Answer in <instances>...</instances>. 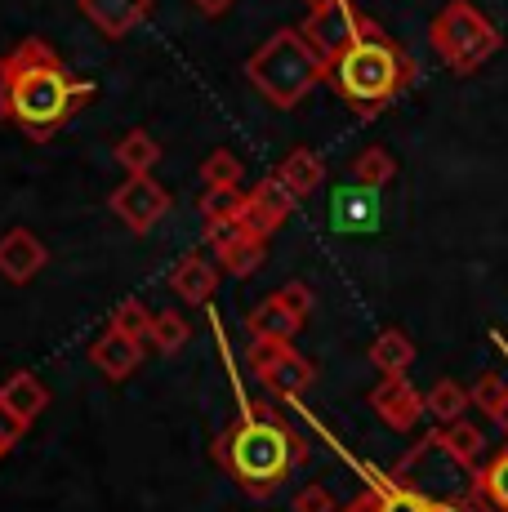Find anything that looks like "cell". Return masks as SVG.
<instances>
[{
  "mask_svg": "<svg viewBox=\"0 0 508 512\" xmlns=\"http://www.w3.org/2000/svg\"><path fill=\"white\" fill-rule=\"evenodd\" d=\"M112 156H116V165H121L130 179H139V174H152V165L161 161V147H156V139L148 130H130L125 139H116Z\"/></svg>",
  "mask_w": 508,
  "mask_h": 512,
  "instance_id": "21",
  "label": "cell"
},
{
  "mask_svg": "<svg viewBox=\"0 0 508 512\" xmlns=\"http://www.w3.org/2000/svg\"><path fill=\"white\" fill-rule=\"evenodd\" d=\"M0 406L32 428V423L50 410V388H45L32 370H18V374H9V379L0 383Z\"/></svg>",
  "mask_w": 508,
  "mask_h": 512,
  "instance_id": "15",
  "label": "cell"
},
{
  "mask_svg": "<svg viewBox=\"0 0 508 512\" xmlns=\"http://www.w3.org/2000/svg\"><path fill=\"white\" fill-rule=\"evenodd\" d=\"M468 401H473L491 423L508 428V379H500V374H482L477 388H468Z\"/></svg>",
  "mask_w": 508,
  "mask_h": 512,
  "instance_id": "26",
  "label": "cell"
},
{
  "mask_svg": "<svg viewBox=\"0 0 508 512\" xmlns=\"http://www.w3.org/2000/svg\"><path fill=\"white\" fill-rule=\"evenodd\" d=\"M107 205H112V214L125 223V228L143 236L165 219V210H170V192H165L152 174H139V179H125L121 187H116Z\"/></svg>",
  "mask_w": 508,
  "mask_h": 512,
  "instance_id": "9",
  "label": "cell"
},
{
  "mask_svg": "<svg viewBox=\"0 0 508 512\" xmlns=\"http://www.w3.org/2000/svg\"><path fill=\"white\" fill-rule=\"evenodd\" d=\"M170 285L183 303H197L201 308V303H210L214 290H219V268H214L205 254H183L170 272Z\"/></svg>",
  "mask_w": 508,
  "mask_h": 512,
  "instance_id": "18",
  "label": "cell"
},
{
  "mask_svg": "<svg viewBox=\"0 0 508 512\" xmlns=\"http://www.w3.org/2000/svg\"><path fill=\"white\" fill-rule=\"evenodd\" d=\"M308 308H312V290L304 281H290L281 285L277 294L259 299L246 317V330L250 339H268V343H290L308 321Z\"/></svg>",
  "mask_w": 508,
  "mask_h": 512,
  "instance_id": "8",
  "label": "cell"
},
{
  "mask_svg": "<svg viewBox=\"0 0 508 512\" xmlns=\"http://www.w3.org/2000/svg\"><path fill=\"white\" fill-rule=\"evenodd\" d=\"M214 259H219V268L228 272V277L246 281V277H254V272L263 268V259H268V241H263V236H250L246 228H241L228 245L214 250Z\"/></svg>",
  "mask_w": 508,
  "mask_h": 512,
  "instance_id": "20",
  "label": "cell"
},
{
  "mask_svg": "<svg viewBox=\"0 0 508 512\" xmlns=\"http://www.w3.org/2000/svg\"><path fill=\"white\" fill-rule=\"evenodd\" d=\"M299 32L308 36V45L317 49L326 63H335V58H344L348 49H353L357 41H375V36H388L384 27L375 23V18L357 14L353 0H339V5L321 9V14H308L304 27Z\"/></svg>",
  "mask_w": 508,
  "mask_h": 512,
  "instance_id": "6",
  "label": "cell"
},
{
  "mask_svg": "<svg viewBox=\"0 0 508 512\" xmlns=\"http://www.w3.org/2000/svg\"><path fill=\"white\" fill-rule=\"evenodd\" d=\"M107 330H116V334H125L130 343H148V334H152V312H148V303H139V299H125V303H116L112 308V326Z\"/></svg>",
  "mask_w": 508,
  "mask_h": 512,
  "instance_id": "29",
  "label": "cell"
},
{
  "mask_svg": "<svg viewBox=\"0 0 508 512\" xmlns=\"http://www.w3.org/2000/svg\"><path fill=\"white\" fill-rule=\"evenodd\" d=\"M9 67H14V81H9V121L27 134L32 143H50L94 94V81L72 76L58 63L54 45L41 36H27L18 49H9Z\"/></svg>",
  "mask_w": 508,
  "mask_h": 512,
  "instance_id": "1",
  "label": "cell"
},
{
  "mask_svg": "<svg viewBox=\"0 0 508 512\" xmlns=\"http://www.w3.org/2000/svg\"><path fill=\"white\" fill-rule=\"evenodd\" d=\"M246 81L268 98L272 107L290 112L317 90L321 81H330V63L308 45V36L299 27H281L246 58Z\"/></svg>",
  "mask_w": 508,
  "mask_h": 512,
  "instance_id": "3",
  "label": "cell"
},
{
  "mask_svg": "<svg viewBox=\"0 0 508 512\" xmlns=\"http://www.w3.org/2000/svg\"><path fill=\"white\" fill-rule=\"evenodd\" d=\"M241 170H246V165H241L237 156L228 152V147H214V152L201 161V183L205 187H237L241 183Z\"/></svg>",
  "mask_w": 508,
  "mask_h": 512,
  "instance_id": "31",
  "label": "cell"
},
{
  "mask_svg": "<svg viewBox=\"0 0 508 512\" xmlns=\"http://www.w3.org/2000/svg\"><path fill=\"white\" fill-rule=\"evenodd\" d=\"M27 432V423L18 419V415H9L5 406H0V450H9V446H18V437Z\"/></svg>",
  "mask_w": 508,
  "mask_h": 512,
  "instance_id": "33",
  "label": "cell"
},
{
  "mask_svg": "<svg viewBox=\"0 0 508 512\" xmlns=\"http://www.w3.org/2000/svg\"><path fill=\"white\" fill-rule=\"evenodd\" d=\"M370 481H375V512H428L433 499L419 495L415 486H406V481H393V477H379V472H370Z\"/></svg>",
  "mask_w": 508,
  "mask_h": 512,
  "instance_id": "24",
  "label": "cell"
},
{
  "mask_svg": "<svg viewBox=\"0 0 508 512\" xmlns=\"http://www.w3.org/2000/svg\"><path fill=\"white\" fill-rule=\"evenodd\" d=\"M330 5H339V0H304L308 14H321V9H330Z\"/></svg>",
  "mask_w": 508,
  "mask_h": 512,
  "instance_id": "38",
  "label": "cell"
},
{
  "mask_svg": "<svg viewBox=\"0 0 508 512\" xmlns=\"http://www.w3.org/2000/svg\"><path fill=\"white\" fill-rule=\"evenodd\" d=\"M433 446H442L446 455L468 472H482V464H486V432L468 419H455V423H446V428H437Z\"/></svg>",
  "mask_w": 508,
  "mask_h": 512,
  "instance_id": "17",
  "label": "cell"
},
{
  "mask_svg": "<svg viewBox=\"0 0 508 512\" xmlns=\"http://www.w3.org/2000/svg\"><path fill=\"white\" fill-rule=\"evenodd\" d=\"M428 41H433V49L442 54V63L451 67V72L468 76V72H477L486 58L500 54L504 36L473 0H451V5L428 23Z\"/></svg>",
  "mask_w": 508,
  "mask_h": 512,
  "instance_id": "5",
  "label": "cell"
},
{
  "mask_svg": "<svg viewBox=\"0 0 508 512\" xmlns=\"http://www.w3.org/2000/svg\"><path fill=\"white\" fill-rule=\"evenodd\" d=\"M214 459L232 472V481L250 499H272L290 472L308 464V446L268 410H250L214 441Z\"/></svg>",
  "mask_w": 508,
  "mask_h": 512,
  "instance_id": "2",
  "label": "cell"
},
{
  "mask_svg": "<svg viewBox=\"0 0 508 512\" xmlns=\"http://www.w3.org/2000/svg\"><path fill=\"white\" fill-rule=\"evenodd\" d=\"M188 339H192V330H188V321L179 317V312H152V334H148V343L156 352H165V357H174V352H183L188 348Z\"/></svg>",
  "mask_w": 508,
  "mask_h": 512,
  "instance_id": "28",
  "label": "cell"
},
{
  "mask_svg": "<svg viewBox=\"0 0 508 512\" xmlns=\"http://www.w3.org/2000/svg\"><path fill=\"white\" fill-rule=\"evenodd\" d=\"M415 81V63L402 54L388 36L375 41H357L344 58L330 63V85L339 90L348 107H357L361 116H375L379 107H388L406 85Z\"/></svg>",
  "mask_w": 508,
  "mask_h": 512,
  "instance_id": "4",
  "label": "cell"
},
{
  "mask_svg": "<svg viewBox=\"0 0 508 512\" xmlns=\"http://www.w3.org/2000/svg\"><path fill=\"white\" fill-rule=\"evenodd\" d=\"M9 81H14V67H9V54L0 58V121H9Z\"/></svg>",
  "mask_w": 508,
  "mask_h": 512,
  "instance_id": "34",
  "label": "cell"
},
{
  "mask_svg": "<svg viewBox=\"0 0 508 512\" xmlns=\"http://www.w3.org/2000/svg\"><path fill=\"white\" fill-rule=\"evenodd\" d=\"M428 512H473V504H455V499H433Z\"/></svg>",
  "mask_w": 508,
  "mask_h": 512,
  "instance_id": "37",
  "label": "cell"
},
{
  "mask_svg": "<svg viewBox=\"0 0 508 512\" xmlns=\"http://www.w3.org/2000/svg\"><path fill=\"white\" fill-rule=\"evenodd\" d=\"M192 5L201 9V14H210V18H219V14H228L232 5H237V0H192Z\"/></svg>",
  "mask_w": 508,
  "mask_h": 512,
  "instance_id": "35",
  "label": "cell"
},
{
  "mask_svg": "<svg viewBox=\"0 0 508 512\" xmlns=\"http://www.w3.org/2000/svg\"><path fill=\"white\" fill-rule=\"evenodd\" d=\"M81 14L103 41H121L139 23H148L152 0H81Z\"/></svg>",
  "mask_w": 508,
  "mask_h": 512,
  "instance_id": "13",
  "label": "cell"
},
{
  "mask_svg": "<svg viewBox=\"0 0 508 512\" xmlns=\"http://www.w3.org/2000/svg\"><path fill=\"white\" fill-rule=\"evenodd\" d=\"M410 361H415V343H410L402 330H384L375 343H370V366L384 374V379H393V374H406Z\"/></svg>",
  "mask_w": 508,
  "mask_h": 512,
  "instance_id": "22",
  "label": "cell"
},
{
  "mask_svg": "<svg viewBox=\"0 0 508 512\" xmlns=\"http://www.w3.org/2000/svg\"><path fill=\"white\" fill-rule=\"evenodd\" d=\"M0 459H5V450H0Z\"/></svg>",
  "mask_w": 508,
  "mask_h": 512,
  "instance_id": "39",
  "label": "cell"
},
{
  "mask_svg": "<svg viewBox=\"0 0 508 512\" xmlns=\"http://www.w3.org/2000/svg\"><path fill=\"white\" fill-rule=\"evenodd\" d=\"M250 374L263 383L268 392H277V397L295 401L299 392H308L312 383H317V366L304 357V352H295L290 343H268V339H254L250 352Z\"/></svg>",
  "mask_w": 508,
  "mask_h": 512,
  "instance_id": "7",
  "label": "cell"
},
{
  "mask_svg": "<svg viewBox=\"0 0 508 512\" xmlns=\"http://www.w3.org/2000/svg\"><path fill=\"white\" fill-rule=\"evenodd\" d=\"M290 512H339V508H335V495L312 481V486H304L295 499H290Z\"/></svg>",
  "mask_w": 508,
  "mask_h": 512,
  "instance_id": "32",
  "label": "cell"
},
{
  "mask_svg": "<svg viewBox=\"0 0 508 512\" xmlns=\"http://www.w3.org/2000/svg\"><path fill=\"white\" fill-rule=\"evenodd\" d=\"M290 210H295V196L281 187L277 174H268V179H259L246 192V210H241V228L250 236H263L268 241L272 232L281 228V223L290 219Z\"/></svg>",
  "mask_w": 508,
  "mask_h": 512,
  "instance_id": "10",
  "label": "cell"
},
{
  "mask_svg": "<svg viewBox=\"0 0 508 512\" xmlns=\"http://www.w3.org/2000/svg\"><path fill=\"white\" fill-rule=\"evenodd\" d=\"M90 361L103 370V379L121 383V379H130V374L143 366V348H139V343H130L125 334L103 330L99 339L90 343Z\"/></svg>",
  "mask_w": 508,
  "mask_h": 512,
  "instance_id": "16",
  "label": "cell"
},
{
  "mask_svg": "<svg viewBox=\"0 0 508 512\" xmlns=\"http://www.w3.org/2000/svg\"><path fill=\"white\" fill-rule=\"evenodd\" d=\"M473 486H477V495H482L486 504H495L500 512H508V446L500 450V455L486 459Z\"/></svg>",
  "mask_w": 508,
  "mask_h": 512,
  "instance_id": "27",
  "label": "cell"
},
{
  "mask_svg": "<svg viewBox=\"0 0 508 512\" xmlns=\"http://www.w3.org/2000/svg\"><path fill=\"white\" fill-rule=\"evenodd\" d=\"M330 223L339 232H370L379 223V192H370L361 183L339 187L335 201H330Z\"/></svg>",
  "mask_w": 508,
  "mask_h": 512,
  "instance_id": "14",
  "label": "cell"
},
{
  "mask_svg": "<svg viewBox=\"0 0 508 512\" xmlns=\"http://www.w3.org/2000/svg\"><path fill=\"white\" fill-rule=\"evenodd\" d=\"M397 179V161L388 147H366V152L353 161V183L370 187V192H379V187H388Z\"/></svg>",
  "mask_w": 508,
  "mask_h": 512,
  "instance_id": "25",
  "label": "cell"
},
{
  "mask_svg": "<svg viewBox=\"0 0 508 512\" xmlns=\"http://www.w3.org/2000/svg\"><path fill=\"white\" fill-rule=\"evenodd\" d=\"M277 179H281V187H286L290 196H295V201H304V196H312L321 187V179H326V161H321L312 147H295V152L281 161Z\"/></svg>",
  "mask_w": 508,
  "mask_h": 512,
  "instance_id": "19",
  "label": "cell"
},
{
  "mask_svg": "<svg viewBox=\"0 0 508 512\" xmlns=\"http://www.w3.org/2000/svg\"><path fill=\"white\" fill-rule=\"evenodd\" d=\"M468 406H473V401H468V388H464V383H455V379H437L433 388L424 392V415H433L437 428L464 419Z\"/></svg>",
  "mask_w": 508,
  "mask_h": 512,
  "instance_id": "23",
  "label": "cell"
},
{
  "mask_svg": "<svg viewBox=\"0 0 508 512\" xmlns=\"http://www.w3.org/2000/svg\"><path fill=\"white\" fill-rule=\"evenodd\" d=\"M370 410L393 432H406L424 415V392H419L406 374H393V379H379L375 388H370Z\"/></svg>",
  "mask_w": 508,
  "mask_h": 512,
  "instance_id": "12",
  "label": "cell"
},
{
  "mask_svg": "<svg viewBox=\"0 0 508 512\" xmlns=\"http://www.w3.org/2000/svg\"><path fill=\"white\" fill-rule=\"evenodd\" d=\"M246 210V192L241 187H205L201 196V219L205 223H232Z\"/></svg>",
  "mask_w": 508,
  "mask_h": 512,
  "instance_id": "30",
  "label": "cell"
},
{
  "mask_svg": "<svg viewBox=\"0 0 508 512\" xmlns=\"http://www.w3.org/2000/svg\"><path fill=\"white\" fill-rule=\"evenodd\" d=\"M339 512H375V490H366V495H357L348 508H339Z\"/></svg>",
  "mask_w": 508,
  "mask_h": 512,
  "instance_id": "36",
  "label": "cell"
},
{
  "mask_svg": "<svg viewBox=\"0 0 508 512\" xmlns=\"http://www.w3.org/2000/svg\"><path fill=\"white\" fill-rule=\"evenodd\" d=\"M50 263V250L32 228H9L0 236V277L9 285H32Z\"/></svg>",
  "mask_w": 508,
  "mask_h": 512,
  "instance_id": "11",
  "label": "cell"
}]
</instances>
